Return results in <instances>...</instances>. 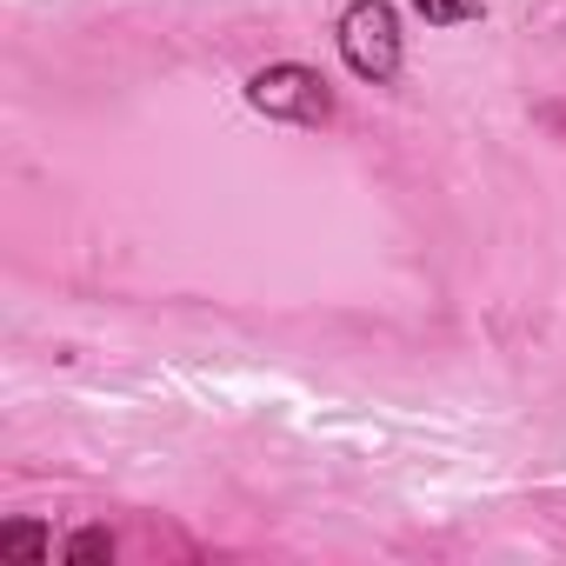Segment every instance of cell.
<instances>
[{"mask_svg": "<svg viewBox=\"0 0 566 566\" xmlns=\"http://www.w3.org/2000/svg\"><path fill=\"white\" fill-rule=\"evenodd\" d=\"M480 8H486V0H413V14H420L427 28H460V21H480Z\"/></svg>", "mask_w": 566, "mask_h": 566, "instance_id": "277c9868", "label": "cell"}, {"mask_svg": "<svg viewBox=\"0 0 566 566\" xmlns=\"http://www.w3.org/2000/svg\"><path fill=\"white\" fill-rule=\"evenodd\" d=\"M0 559L41 566V559H54V533L41 520H8V526H0Z\"/></svg>", "mask_w": 566, "mask_h": 566, "instance_id": "3957f363", "label": "cell"}, {"mask_svg": "<svg viewBox=\"0 0 566 566\" xmlns=\"http://www.w3.org/2000/svg\"><path fill=\"white\" fill-rule=\"evenodd\" d=\"M61 559H114V533L107 526H81V533H67Z\"/></svg>", "mask_w": 566, "mask_h": 566, "instance_id": "5b68a950", "label": "cell"}, {"mask_svg": "<svg viewBox=\"0 0 566 566\" xmlns=\"http://www.w3.org/2000/svg\"><path fill=\"white\" fill-rule=\"evenodd\" d=\"M334 48L367 87H387L407 61V34H400L394 0H347V14L334 21Z\"/></svg>", "mask_w": 566, "mask_h": 566, "instance_id": "6da1fadb", "label": "cell"}, {"mask_svg": "<svg viewBox=\"0 0 566 566\" xmlns=\"http://www.w3.org/2000/svg\"><path fill=\"white\" fill-rule=\"evenodd\" d=\"M247 107L287 127H327L334 120V87L307 67V61H273L247 81Z\"/></svg>", "mask_w": 566, "mask_h": 566, "instance_id": "7a4b0ae2", "label": "cell"}]
</instances>
